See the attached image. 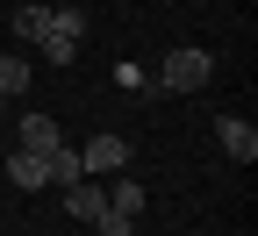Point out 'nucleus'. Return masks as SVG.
I'll list each match as a JSON object with an SVG mask.
<instances>
[{
    "label": "nucleus",
    "instance_id": "obj_1",
    "mask_svg": "<svg viewBox=\"0 0 258 236\" xmlns=\"http://www.w3.org/2000/svg\"><path fill=\"white\" fill-rule=\"evenodd\" d=\"M79 36H86V15H79V8H43V29H36V50H43L50 64H72Z\"/></svg>",
    "mask_w": 258,
    "mask_h": 236
},
{
    "label": "nucleus",
    "instance_id": "obj_2",
    "mask_svg": "<svg viewBox=\"0 0 258 236\" xmlns=\"http://www.w3.org/2000/svg\"><path fill=\"white\" fill-rule=\"evenodd\" d=\"M208 79H215V57L208 50H172L165 72H158V93H201Z\"/></svg>",
    "mask_w": 258,
    "mask_h": 236
},
{
    "label": "nucleus",
    "instance_id": "obj_3",
    "mask_svg": "<svg viewBox=\"0 0 258 236\" xmlns=\"http://www.w3.org/2000/svg\"><path fill=\"white\" fill-rule=\"evenodd\" d=\"M215 143L230 150L237 165H251V158H258V129H251L244 115H215Z\"/></svg>",
    "mask_w": 258,
    "mask_h": 236
},
{
    "label": "nucleus",
    "instance_id": "obj_4",
    "mask_svg": "<svg viewBox=\"0 0 258 236\" xmlns=\"http://www.w3.org/2000/svg\"><path fill=\"white\" fill-rule=\"evenodd\" d=\"M64 208H72L79 222H101L108 215V186L101 179H72V186H64Z\"/></svg>",
    "mask_w": 258,
    "mask_h": 236
},
{
    "label": "nucleus",
    "instance_id": "obj_5",
    "mask_svg": "<svg viewBox=\"0 0 258 236\" xmlns=\"http://www.w3.org/2000/svg\"><path fill=\"white\" fill-rule=\"evenodd\" d=\"M79 165H86V172H122V165H129V143L122 136H93L79 150Z\"/></svg>",
    "mask_w": 258,
    "mask_h": 236
},
{
    "label": "nucleus",
    "instance_id": "obj_6",
    "mask_svg": "<svg viewBox=\"0 0 258 236\" xmlns=\"http://www.w3.org/2000/svg\"><path fill=\"white\" fill-rule=\"evenodd\" d=\"M8 179H15L22 193H36V186H50V165H43L36 150H15V158H8Z\"/></svg>",
    "mask_w": 258,
    "mask_h": 236
},
{
    "label": "nucleus",
    "instance_id": "obj_7",
    "mask_svg": "<svg viewBox=\"0 0 258 236\" xmlns=\"http://www.w3.org/2000/svg\"><path fill=\"white\" fill-rule=\"evenodd\" d=\"M57 143H64V136H57V122H50V115H22V150H36V158H43V150H57Z\"/></svg>",
    "mask_w": 258,
    "mask_h": 236
},
{
    "label": "nucleus",
    "instance_id": "obj_8",
    "mask_svg": "<svg viewBox=\"0 0 258 236\" xmlns=\"http://www.w3.org/2000/svg\"><path fill=\"white\" fill-rule=\"evenodd\" d=\"M108 215L137 222V215H144V186H137V179H115V186H108Z\"/></svg>",
    "mask_w": 258,
    "mask_h": 236
},
{
    "label": "nucleus",
    "instance_id": "obj_9",
    "mask_svg": "<svg viewBox=\"0 0 258 236\" xmlns=\"http://www.w3.org/2000/svg\"><path fill=\"white\" fill-rule=\"evenodd\" d=\"M29 93V57H0V108Z\"/></svg>",
    "mask_w": 258,
    "mask_h": 236
},
{
    "label": "nucleus",
    "instance_id": "obj_10",
    "mask_svg": "<svg viewBox=\"0 0 258 236\" xmlns=\"http://www.w3.org/2000/svg\"><path fill=\"white\" fill-rule=\"evenodd\" d=\"M43 165H50V179H57V186H72V179H86V165H79V150H72V143H57V150H43Z\"/></svg>",
    "mask_w": 258,
    "mask_h": 236
},
{
    "label": "nucleus",
    "instance_id": "obj_11",
    "mask_svg": "<svg viewBox=\"0 0 258 236\" xmlns=\"http://www.w3.org/2000/svg\"><path fill=\"white\" fill-rule=\"evenodd\" d=\"M36 29H43V8H15V36L36 43Z\"/></svg>",
    "mask_w": 258,
    "mask_h": 236
},
{
    "label": "nucleus",
    "instance_id": "obj_12",
    "mask_svg": "<svg viewBox=\"0 0 258 236\" xmlns=\"http://www.w3.org/2000/svg\"><path fill=\"white\" fill-rule=\"evenodd\" d=\"M129 236H137V229H129Z\"/></svg>",
    "mask_w": 258,
    "mask_h": 236
}]
</instances>
